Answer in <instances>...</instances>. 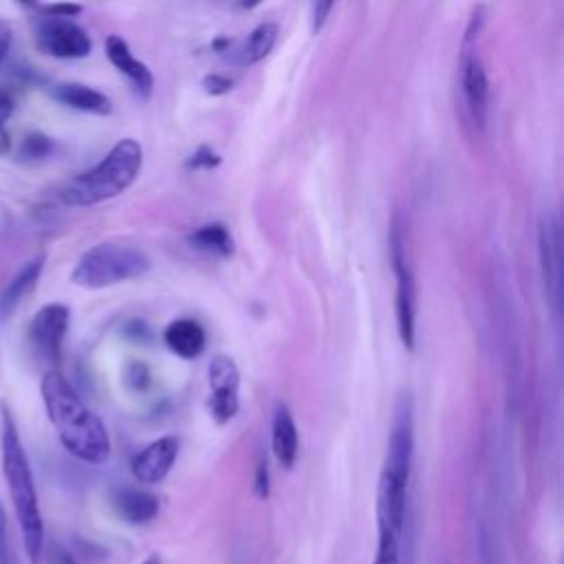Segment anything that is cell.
Returning a JSON list of instances; mask_svg holds the SVG:
<instances>
[{"label":"cell","instance_id":"obj_1","mask_svg":"<svg viewBox=\"0 0 564 564\" xmlns=\"http://www.w3.org/2000/svg\"><path fill=\"white\" fill-rule=\"evenodd\" d=\"M41 395L47 417L69 454L89 465H102L111 458V436L104 421L82 401L58 368L45 373Z\"/></svg>","mask_w":564,"mask_h":564},{"label":"cell","instance_id":"obj_2","mask_svg":"<svg viewBox=\"0 0 564 564\" xmlns=\"http://www.w3.org/2000/svg\"><path fill=\"white\" fill-rule=\"evenodd\" d=\"M0 461H3V476L21 527L27 560L32 564H41L45 557V520L32 463L8 403L0 406Z\"/></svg>","mask_w":564,"mask_h":564},{"label":"cell","instance_id":"obj_3","mask_svg":"<svg viewBox=\"0 0 564 564\" xmlns=\"http://www.w3.org/2000/svg\"><path fill=\"white\" fill-rule=\"evenodd\" d=\"M142 164V146L135 140H122L98 166L67 181L60 188L58 199L69 208H93L111 201L135 184Z\"/></svg>","mask_w":564,"mask_h":564},{"label":"cell","instance_id":"obj_4","mask_svg":"<svg viewBox=\"0 0 564 564\" xmlns=\"http://www.w3.org/2000/svg\"><path fill=\"white\" fill-rule=\"evenodd\" d=\"M148 272H151V258L142 250L133 245L107 241V243L93 245L80 256V261L71 272V280L82 289L98 291V289H107V287H115V285L142 278Z\"/></svg>","mask_w":564,"mask_h":564},{"label":"cell","instance_id":"obj_5","mask_svg":"<svg viewBox=\"0 0 564 564\" xmlns=\"http://www.w3.org/2000/svg\"><path fill=\"white\" fill-rule=\"evenodd\" d=\"M483 25H485V10L476 8L465 30L463 45H461V60H458L461 96H463L465 113L478 133L485 131L487 115H489V80L478 52Z\"/></svg>","mask_w":564,"mask_h":564},{"label":"cell","instance_id":"obj_6","mask_svg":"<svg viewBox=\"0 0 564 564\" xmlns=\"http://www.w3.org/2000/svg\"><path fill=\"white\" fill-rule=\"evenodd\" d=\"M390 263L397 280L395 294V316L399 340L408 351H414L417 342V278L408 256L406 228L399 217L392 219L390 225Z\"/></svg>","mask_w":564,"mask_h":564},{"label":"cell","instance_id":"obj_7","mask_svg":"<svg viewBox=\"0 0 564 564\" xmlns=\"http://www.w3.org/2000/svg\"><path fill=\"white\" fill-rule=\"evenodd\" d=\"M34 36L43 54L60 60H80L93 49L91 36L71 19L43 14L34 21Z\"/></svg>","mask_w":564,"mask_h":564},{"label":"cell","instance_id":"obj_8","mask_svg":"<svg viewBox=\"0 0 564 564\" xmlns=\"http://www.w3.org/2000/svg\"><path fill=\"white\" fill-rule=\"evenodd\" d=\"M71 324V311L63 302H52L38 309V313L32 318L27 327V342L34 355L49 364L52 368L58 366L63 357L65 338L69 333Z\"/></svg>","mask_w":564,"mask_h":564},{"label":"cell","instance_id":"obj_9","mask_svg":"<svg viewBox=\"0 0 564 564\" xmlns=\"http://www.w3.org/2000/svg\"><path fill=\"white\" fill-rule=\"evenodd\" d=\"M210 414L219 425L230 423L241 410V371L230 355H214L208 366Z\"/></svg>","mask_w":564,"mask_h":564},{"label":"cell","instance_id":"obj_10","mask_svg":"<svg viewBox=\"0 0 564 564\" xmlns=\"http://www.w3.org/2000/svg\"><path fill=\"white\" fill-rule=\"evenodd\" d=\"M538 258L546 300L555 316L562 307V234L557 217L546 212L538 221Z\"/></svg>","mask_w":564,"mask_h":564},{"label":"cell","instance_id":"obj_11","mask_svg":"<svg viewBox=\"0 0 564 564\" xmlns=\"http://www.w3.org/2000/svg\"><path fill=\"white\" fill-rule=\"evenodd\" d=\"M177 456H179V441L175 436H162L151 445H146L140 454H135L131 463V472L135 480L142 485H157L170 474Z\"/></svg>","mask_w":564,"mask_h":564},{"label":"cell","instance_id":"obj_12","mask_svg":"<svg viewBox=\"0 0 564 564\" xmlns=\"http://www.w3.org/2000/svg\"><path fill=\"white\" fill-rule=\"evenodd\" d=\"M107 56L111 65L131 82L135 93L140 98H151L155 89V78L153 71L133 56L129 43L122 36H109L107 38Z\"/></svg>","mask_w":564,"mask_h":564},{"label":"cell","instance_id":"obj_13","mask_svg":"<svg viewBox=\"0 0 564 564\" xmlns=\"http://www.w3.org/2000/svg\"><path fill=\"white\" fill-rule=\"evenodd\" d=\"M272 450L276 461L285 467L291 469L298 458L300 450V436H298V425L296 419L289 410L287 403H278L274 410L272 419Z\"/></svg>","mask_w":564,"mask_h":564},{"label":"cell","instance_id":"obj_14","mask_svg":"<svg viewBox=\"0 0 564 564\" xmlns=\"http://www.w3.org/2000/svg\"><path fill=\"white\" fill-rule=\"evenodd\" d=\"M45 256H36L32 261H27L14 276L12 280L5 285V289L0 291V318H10L21 302L36 289L43 272H45Z\"/></svg>","mask_w":564,"mask_h":564},{"label":"cell","instance_id":"obj_15","mask_svg":"<svg viewBox=\"0 0 564 564\" xmlns=\"http://www.w3.org/2000/svg\"><path fill=\"white\" fill-rule=\"evenodd\" d=\"M113 507L129 524H148L159 513V498L146 489L120 487L113 491Z\"/></svg>","mask_w":564,"mask_h":564},{"label":"cell","instance_id":"obj_16","mask_svg":"<svg viewBox=\"0 0 564 564\" xmlns=\"http://www.w3.org/2000/svg\"><path fill=\"white\" fill-rule=\"evenodd\" d=\"M52 96L56 102H60L67 109L80 111V113H91V115H109L113 111L111 100L100 93L93 87L80 85V82H63L52 89Z\"/></svg>","mask_w":564,"mask_h":564},{"label":"cell","instance_id":"obj_17","mask_svg":"<svg viewBox=\"0 0 564 564\" xmlns=\"http://www.w3.org/2000/svg\"><path fill=\"white\" fill-rule=\"evenodd\" d=\"M164 342L181 360H197L206 351L208 333L197 320L181 318L168 324L164 331Z\"/></svg>","mask_w":564,"mask_h":564},{"label":"cell","instance_id":"obj_18","mask_svg":"<svg viewBox=\"0 0 564 564\" xmlns=\"http://www.w3.org/2000/svg\"><path fill=\"white\" fill-rule=\"evenodd\" d=\"M278 41V27L272 23H265L256 27L234 52H232V63L239 67H254L261 60H265L274 45Z\"/></svg>","mask_w":564,"mask_h":564},{"label":"cell","instance_id":"obj_19","mask_svg":"<svg viewBox=\"0 0 564 564\" xmlns=\"http://www.w3.org/2000/svg\"><path fill=\"white\" fill-rule=\"evenodd\" d=\"M190 245L195 250H199V252H206V254H212V256H221V258H228V256L234 254L232 234L221 223H210V225L199 228L190 236Z\"/></svg>","mask_w":564,"mask_h":564},{"label":"cell","instance_id":"obj_20","mask_svg":"<svg viewBox=\"0 0 564 564\" xmlns=\"http://www.w3.org/2000/svg\"><path fill=\"white\" fill-rule=\"evenodd\" d=\"M56 153V142L43 133H32L25 137L21 146V159L23 162H45Z\"/></svg>","mask_w":564,"mask_h":564},{"label":"cell","instance_id":"obj_21","mask_svg":"<svg viewBox=\"0 0 564 564\" xmlns=\"http://www.w3.org/2000/svg\"><path fill=\"white\" fill-rule=\"evenodd\" d=\"M14 115V98L0 89V155H8L12 148V137L8 133V120Z\"/></svg>","mask_w":564,"mask_h":564},{"label":"cell","instance_id":"obj_22","mask_svg":"<svg viewBox=\"0 0 564 564\" xmlns=\"http://www.w3.org/2000/svg\"><path fill=\"white\" fill-rule=\"evenodd\" d=\"M0 564H14L12 542H10V522H8V511L3 502H0Z\"/></svg>","mask_w":564,"mask_h":564},{"label":"cell","instance_id":"obj_23","mask_svg":"<svg viewBox=\"0 0 564 564\" xmlns=\"http://www.w3.org/2000/svg\"><path fill=\"white\" fill-rule=\"evenodd\" d=\"M338 0H311V23H313V34L322 32L333 8Z\"/></svg>","mask_w":564,"mask_h":564},{"label":"cell","instance_id":"obj_24","mask_svg":"<svg viewBox=\"0 0 564 564\" xmlns=\"http://www.w3.org/2000/svg\"><path fill=\"white\" fill-rule=\"evenodd\" d=\"M269 483H272L269 480V465H267V458L261 454L258 463H256V476H254V494H256V498L265 500L269 496V489H272Z\"/></svg>","mask_w":564,"mask_h":564},{"label":"cell","instance_id":"obj_25","mask_svg":"<svg viewBox=\"0 0 564 564\" xmlns=\"http://www.w3.org/2000/svg\"><path fill=\"white\" fill-rule=\"evenodd\" d=\"M219 164H221V157H219L217 153H212L208 146H201V148L190 157L188 168H195V170L206 168V170H210V168H217Z\"/></svg>","mask_w":564,"mask_h":564},{"label":"cell","instance_id":"obj_26","mask_svg":"<svg viewBox=\"0 0 564 564\" xmlns=\"http://www.w3.org/2000/svg\"><path fill=\"white\" fill-rule=\"evenodd\" d=\"M234 82L225 76H219V74H212L203 80V89L208 96H225L228 91H232Z\"/></svg>","mask_w":564,"mask_h":564},{"label":"cell","instance_id":"obj_27","mask_svg":"<svg viewBox=\"0 0 564 564\" xmlns=\"http://www.w3.org/2000/svg\"><path fill=\"white\" fill-rule=\"evenodd\" d=\"M478 551H480V562L483 564H496L494 544H491L489 531L485 527H480V531H478Z\"/></svg>","mask_w":564,"mask_h":564},{"label":"cell","instance_id":"obj_28","mask_svg":"<svg viewBox=\"0 0 564 564\" xmlns=\"http://www.w3.org/2000/svg\"><path fill=\"white\" fill-rule=\"evenodd\" d=\"M12 41H14V32L12 25L8 21L0 19V65L5 63L10 49H12Z\"/></svg>","mask_w":564,"mask_h":564},{"label":"cell","instance_id":"obj_29","mask_svg":"<svg viewBox=\"0 0 564 564\" xmlns=\"http://www.w3.org/2000/svg\"><path fill=\"white\" fill-rule=\"evenodd\" d=\"M43 14H47V16H58V19H76L78 14H82V8H80V5H74V3H58V5L45 8Z\"/></svg>","mask_w":564,"mask_h":564},{"label":"cell","instance_id":"obj_30","mask_svg":"<svg viewBox=\"0 0 564 564\" xmlns=\"http://www.w3.org/2000/svg\"><path fill=\"white\" fill-rule=\"evenodd\" d=\"M414 533H412V522L408 520L406 527V538H403V553H401V564H417V555H414Z\"/></svg>","mask_w":564,"mask_h":564},{"label":"cell","instance_id":"obj_31","mask_svg":"<svg viewBox=\"0 0 564 564\" xmlns=\"http://www.w3.org/2000/svg\"><path fill=\"white\" fill-rule=\"evenodd\" d=\"M54 562H56V564H78V562L67 553V551H56Z\"/></svg>","mask_w":564,"mask_h":564},{"label":"cell","instance_id":"obj_32","mask_svg":"<svg viewBox=\"0 0 564 564\" xmlns=\"http://www.w3.org/2000/svg\"><path fill=\"white\" fill-rule=\"evenodd\" d=\"M261 3H263V0H241L239 8H243V10H252V8H258Z\"/></svg>","mask_w":564,"mask_h":564},{"label":"cell","instance_id":"obj_33","mask_svg":"<svg viewBox=\"0 0 564 564\" xmlns=\"http://www.w3.org/2000/svg\"><path fill=\"white\" fill-rule=\"evenodd\" d=\"M142 564H164V560H162L157 553H153V555H148Z\"/></svg>","mask_w":564,"mask_h":564},{"label":"cell","instance_id":"obj_34","mask_svg":"<svg viewBox=\"0 0 564 564\" xmlns=\"http://www.w3.org/2000/svg\"><path fill=\"white\" fill-rule=\"evenodd\" d=\"M19 3L25 8H34V5H38V0H19Z\"/></svg>","mask_w":564,"mask_h":564}]
</instances>
